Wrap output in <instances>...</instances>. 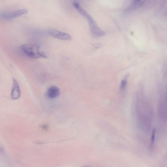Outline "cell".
I'll list each match as a JSON object with an SVG mask.
<instances>
[{"mask_svg": "<svg viewBox=\"0 0 167 167\" xmlns=\"http://www.w3.org/2000/svg\"><path fill=\"white\" fill-rule=\"evenodd\" d=\"M20 49L23 54L30 58H48L47 55L40 51V46L38 45L30 44H23L20 46Z\"/></svg>", "mask_w": 167, "mask_h": 167, "instance_id": "obj_1", "label": "cell"}, {"mask_svg": "<svg viewBox=\"0 0 167 167\" xmlns=\"http://www.w3.org/2000/svg\"><path fill=\"white\" fill-rule=\"evenodd\" d=\"M27 13L28 11L25 9L12 12H2L0 13V18L4 20H11L26 14Z\"/></svg>", "mask_w": 167, "mask_h": 167, "instance_id": "obj_2", "label": "cell"}, {"mask_svg": "<svg viewBox=\"0 0 167 167\" xmlns=\"http://www.w3.org/2000/svg\"><path fill=\"white\" fill-rule=\"evenodd\" d=\"M48 33L53 37L58 39L66 41H70L72 39L70 35L57 30H50L48 31Z\"/></svg>", "mask_w": 167, "mask_h": 167, "instance_id": "obj_3", "label": "cell"}, {"mask_svg": "<svg viewBox=\"0 0 167 167\" xmlns=\"http://www.w3.org/2000/svg\"><path fill=\"white\" fill-rule=\"evenodd\" d=\"M21 96V92L20 87L17 81L13 78L12 90L11 96L13 100H17L20 98Z\"/></svg>", "mask_w": 167, "mask_h": 167, "instance_id": "obj_4", "label": "cell"}, {"mask_svg": "<svg viewBox=\"0 0 167 167\" xmlns=\"http://www.w3.org/2000/svg\"><path fill=\"white\" fill-rule=\"evenodd\" d=\"M91 34L94 36L100 37L105 35V32L102 30L97 25L96 22L90 25Z\"/></svg>", "mask_w": 167, "mask_h": 167, "instance_id": "obj_5", "label": "cell"}, {"mask_svg": "<svg viewBox=\"0 0 167 167\" xmlns=\"http://www.w3.org/2000/svg\"><path fill=\"white\" fill-rule=\"evenodd\" d=\"M60 94L59 88L56 86H52L48 88L46 95L48 98L54 99L58 97Z\"/></svg>", "mask_w": 167, "mask_h": 167, "instance_id": "obj_6", "label": "cell"}, {"mask_svg": "<svg viewBox=\"0 0 167 167\" xmlns=\"http://www.w3.org/2000/svg\"><path fill=\"white\" fill-rule=\"evenodd\" d=\"M145 0H134L131 5L132 9H135L140 7L143 4Z\"/></svg>", "mask_w": 167, "mask_h": 167, "instance_id": "obj_7", "label": "cell"}, {"mask_svg": "<svg viewBox=\"0 0 167 167\" xmlns=\"http://www.w3.org/2000/svg\"><path fill=\"white\" fill-rule=\"evenodd\" d=\"M127 81L126 80H122L120 83V89L122 90H123L126 87L127 84Z\"/></svg>", "mask_w": 167, "mask_h": 167, "instance_id": "obj_8", "label": "cell"}, {"mask_svg": "<svg viewBox=\"0 0 167 167\" xmlns=\"http://www.w3.org/2000/svg\"><path fill=\"white\" fill-rule=\"evenodd\" d=\"M155 130H154V131H153L152 132V137H151V146H153V144H154L155 141Z\"/></svg>", "mask_w": 167, "mask_h": 167, "instance_id": "obj_9", "label": "cell"}, {"mask_svg": "<svg viewBox=\"0 0 167 167\" xmlns=\"http://www.w3.org/2000/svg\"><path fill=\"white\" fill-rule=\"evenodd\" d=\"M100 45L99 44H94V46H95V47L97 48H98L99 47V46Z\"/></svg>", "mask_w": 167, "mask_h": 167, "instance_id": "obj_10", "label": "cell"}]
</instances>
